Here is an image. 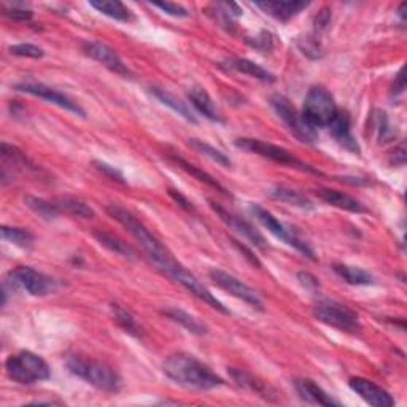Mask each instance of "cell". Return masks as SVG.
Returning <instances> with one entry per match:
<instances>
[{"label":"cell","instance_id":"cell-42","mask_svg":"<svg viewBox=\"0 0 407 407\" xmlns=\"http://www.w3.org/2000/svg\"><path fill=\"white\" fill-rule=\"evenodd\" d=\"M169 195H171V197L173 199V201L182 205L185 210H188V212L195 210V205H193V202H190L188 199H186V197L182 195V193H178V191H176V190H169Z\"/></svg>","mask_w":407,"mask_h":407},{"label":"cell","instance_id":"cell-38","mask_svg":"<svg viewBox=\"0 0 407 407\" xmlns=\"http://www.w3.org/2000/svg\"><path fill=\"white\" fill-rule=\"evenodd\" d=\"M298 48L304 53L306 56L309 57H312V59H319V57H321V47H320V43L316 42V38L314 37H302L298 40Z\"/></svg>","mask_w":407,"mask_h":407},{"label":"cell","instance_id":"cell-2","mask_svg":"<svg viewBox=\"0 0 407 407\" xmlns=\"http://www.w3.org/2000/svg\"><path fill=\"white\" fill-rule=\"evenodd\" d=\"M66 365L69 371L75 374L76 377L86 380L88 384L103 391H118L121 389V377L112 366L103 361L89 360L80 355L69 357Z\"/></svg>","mask_w":407,"mask_h":407},{"label":"cell","instance_id":"cell-44","mask_svg":"<svg viewBox=\"0 0 407 407\" xmlns=\"http://www.w3.org/2000/svg\"><path fill=\"white\" fill-rule=\"evenodd\" d=\"M5 15L10 16L13 19H30L32 18V13L29 10H24V8H16V6H13L11 10H5Z\"/></svg>","mask_w":407,"mask_h":407},{"label":"cell","instance_id":"cell-39","mask_svg":"<svg viewBox=\"0 0 407 407\" xmlns=\"http://www.w3.org/2000/svg\"><path fill=\"white\" fill-rule=\"evenodd\" d=\"M153 6H156L161 11L167 13V15L171 16H176V18H186L190 16L188 10L185 8V6L178 5V4H172V2H153Z\"/></svg>","mask_w":407,"mask_h":407},{"label":"cell","instance_id":"cell-7","mask_svg":"<svg viewBox=\"0 0 407 407\" xmlns=\"http://www.w3.org/2000/svg\"><path fill=\"white\" fill-rule=\"evenodd\" d=\"M5 285L11 290H23L30 296H47L56 292L57 282L34 268L18 266L6 275Z\"/></svg>","mask_w":407,"mask_h":407},{"label":"cell","instance_id":"cell-40","mask_svg":"<svg viewBox=\"0 0 407 407\" xmlns=\"http://www.w3.org/2000/svg\"><path fill=\"white\" fill-rule=\"evenodd\" d=\"M94 166L112 180H116V182H120V183H126L125 178H122V173L120 171H116L113 166H110L107 163H101V161H94Z\"/></svg>","mask_w":407,"mask_h":407},{"label":"cell","instance_id":"cell-25","mask_svg":"<svg viewBox=\"0 0 407 407\" xmlns=\"http://www.w3.org/2000/svg\"><path fill=\"white\" fill-rule=\"evenodd\" d=\"M226 66L229 69L236 70V72H241L245 74L248 76H253L256 80H261V81H275V76L268 72L266 69H263L261 66H258L253 61L250 59H241V57H232V59L226 61Z\"/></svg>","mask_w":407,"mask_h":407},{"label":"cell","instance_id":"cell-6","mask_svg":"<svg viewBox=\"0 0 407 407\" xmlns=\"http://www.w3.org/2000/svg\"><path fill=\"white\" fill-rule=\"evenodd\" d=\"M336 112H338V107H336L331 93L321 86H314L306 96L301 115L307 125L316 131L320 127H328Z\"/></svg>","mask_w":407,"mask_h":407},{"label":"cell","instance_id":"cell-4","mask_svg":"<svg viewBox=\"0 0 407 407\" xmlns=\"http://www.w3.org/2000/svg\"><path fill=\"white\" fill-rule=\"evenodd\" d=\"M159 270H163L166 275H169L172 280H176L177 283H180L185 290H188V292L196 296L197 299H201L207 304L212 306L213 309L219 310L222 314H229V310L226 309L222 302H219L215 296H213L204 283L197 279L195 274H191L188 269L183 268L182 264H178L173 258H171V255L164 258V260H161L159 263L154 264Z\"/></svg>","mask_w":407,"mask_h":407},{"label":"cell","instance_id":"cell-33","mask_svg":"<svg viewBox=\"0 0 407 407\" xmlns=\"http://www.w3.org/2000/svg\"><path fill=\"white\" fill-rule=\"evenodd\" d=\"M2 239L16 247L30 248L34 245V234L24 228H15V226H2Z\"/></svg>","mask_w":407,"mask_h":407},{"label":"cell","instance_id":"cell-8","mask_svg":"<svg viewBox=\"0 0 407 407\" xmlns=\"http://www.w3.org/2000/svg\"><path fill=\"white\" fill-rule=\"evenodd\" d=\"M234 144L237 148H241V150L256 153V154H260V156L273 159L275 161V163H280L283 166L294 167V169H299L302 172L319 173V171L314 169L312 166L306 164L304 161L296 158L293 153H290L288 150H285V148H282L279 145L269 144V142H263L258 139H237Z\"/></svg>","mask_w":407,"mask_h":407},{"label":"cell","instance_id":"cell-47","mask_svg":"<svg viewBox=\"0 0 407 407\" xmlns=\"http://www.w3.org/2000/svg\"><path fill=\"white\" fill-rule=\"evenodd\" d=\"M403 72H404L403 69L399 70L398 75H396V81H395V85H393L391 93L395 94V96H398V94L404 93V89H406V83H404V76H403Z\"/></svg>","mask_w":407,"mask_h":407},{"label":"cell","instance_id":"cell-23","mask_svg":"<svg viewBox=\"0 0 407 407\" xmlns=\"http://www.w3.org/2000/svg\"><path fill=\"white\" fill-rule=\"evenodd\" d=\"M150 91L161 103H164V105L172 108L173 112L178 113L180 116H183L186 121L197 122V118H196V115L193 113V110L186 105V102L180 101L176 94H172V93L167 91V89L159 88V86H151Z\"/></svg>","mask_w":407,"mask_h":407},{"label":"cell","instance_id":"cell-17","mask_svg":"<svg viewBox=\"0 0 407 407\" xmlns=\"http://www.w3.org/2000/svg\"><path fill=\"white\" fill-rule=\"evenodd\" d=\"M329 132H331L333 137L339 142V144L347 148L348 151L352 153H360V145L358 142L355 140L350 131V116L344 110H339L333 116V120L329 121Z\"/></svg>","mask_w":407,"mask_h":407},{"label":"cell","instance_id":"cell-13","mask_svg":"<svg viewBox=\"0 0 407 407\" xmlns=\"http://www.w3.org/2000/svg\"><path fill=\"white\" fill-rule=\"evenodd\" d=\"M210 279L217 283L219 288H223L224 292H228L231 296H234L237 299H242L243 302H247L251 307H255L258 310H263V301L253 288L248 287L247 283H243L242 280H239L237 277H234L229 273H226L223 269H212Z\"/></svg>","mask_w":407,"mask_h":407},{"label":"cell","instance_id":"cell-36","mask_svg":"<svg viewBox=\"0 0 407 407\" xmlns=\"http://www.w3.org/2000/svg\"><path fill=\"white\" fill-rule=\"evenodd\" d=\"M2 156L5 159L11 161V163L15 166L21 167V169H34V164L30 163L29 158L25 156L21 150H18L16 147H11L8 144H2Z\"/></svg>","mask_w":407,"mask_h":407},{"label":"cell","instance_id":"cell-24","mask_svg":"<svg viewBox=\"0 0 407 407\" xmlns=\"http://www.w3.org/2000/svg\"><path fill=\"white\" fill-rule=\"evenodd\" d=\"M269 193H270V196H273L274 199H277V201H280V202L299 207V209H304V210H312L314 209L312 201H310V199L306 195H302V193L298 191V190L290 188V186L277 185V186H273Z\"/></svg>","mask_w":407,"mask_h":407},{"label":"cell","instance_id":"cell-45","mask_svg":"<svg viewBox=\"0 0 407 407\" xmlns=\"http://www.w3.org/2000/svg\"><path fill=\"white\" fill-rule=\"evenodd\" d=\"M232 242H234V245H236V247H237L239 250H241V251H242V253H243V256H245V258H247V260H248V261H250L251 264H253V266H256V268H261V263H260V260H258V258H256V256H255L253 253H251V251H250V250H248L247 247H245V245H242V243H239L237 241H232Z\"/></svg>","mask_w":407,"mask_h":407},{"label":"cell","instance_id":"cell-19","mask_svg":"<svg viewBox=\"0 0 407 407\" xmlns=\"http://www.w3.org/2000/svg\"><path fill=\"white\" fill-rule=\"evenodd\" d=\"M316 196H319L321 201H325L326 204L338 207L340 210L353 212V213H363L366 212V207L357 201L353 196L347 195L344 191L339 190H329V188H320L316 190Z\"/></svg>","mask_w":407,"mask_h":407},{"label":"cell","instance_id":"cell-20","mask_svg":"<svg viewBox=\"0 0 407 407\" xmlns=\"http://www.w3.org/2000/svg\"><path fill=\"white\" fill-rule=\"evenodd\" d=\"M188 98L191 105L195 107L199 113H201L204 118H207L212 122H223L222 115H219L218 108L213 103L210 94L205 91L202 86H191L188 91Z\"/></svg>","mask_w":407,"mask_h":407},{"label":"cell","instance_id":"cell-1","mask_svg":"<svg viewBox=\"0 0 407 407\" xmlns=\"http://www.w3.org/2000/svg\"><path fill=\"white\" fill-rule=\"evenodd\" d=\"M163 371L173 382L199 390H212L223 385V379L217 376L209 366L186 353L171 355L164 361Z\"/></svg>","mask_w":407,"mask_h":407},{"label":"cell","instance_id":"cell-34","mask_svg":"<svg viewBox=\"0 0 407 407\" xmlns=\"http://www.w3.org/2000/svg\"><path fill=\"white\" fill-rule=\"evenodd\" d=\"M59 210H64L70 213L74 217H81V218H93L94 217V210L89 207L86 202L80 201L76 197H59L56 201Z\"/></svg>","mask_w":407,"mask_h":407},{"label":"cell","instance_id":"cell-37","mask_svg":"<svg viewBox=\"0 0 407 407\" xmlns=\"http://www.w3.org/2000/svg\"><path fill=\"white\" fill-rule=\"evenodd\" d=\"M10 53L15 56H21V57H34V59H38V57L45 56V51L34 43L13 45V47H10Z\"/></svg>","mask_w":407,"mask_h":407},{"label":"cell","instance_id":"cell-41","mask_svg":"<svg viewBox=\"0 0 407 407\" xmlns=\"http://www.w3.org/2000/svg\"><path fill=\"white\" fill-rule=\"evenodd\" d=\"M329 19H331V11H329L328 8H323L315 18V29L316 30L325 29L329 23Z\"/></svg>","mask_w":407,"mask_h":407},{"label":"cell","instance_id":"cell-31","mask_svg":"<svg viewBox=\"0 0 407 407\" xmlns=\"http://www.w3.org/2000/svg\"><path fill=\"white\" fill-rule=\"evenodd\" d=\"M24 204L29 207V209L47 222H51L55 219L57 215H59V207H57L56 202H50L47 199L37 197V196H25L24 197Z\"/></svg>","mask_w":407,"mask_h":407},{"label":"cell","instance_id":"cell-15","mask_svg":"<svg viewBox=\"0 0 407 407\" xmlns=\"http://www.w3.org/2000/svg\"><path fill=\"white\" fill-rule=\"evenodd\" d=\"M348 385H350V389L357 393V395H360V398H363L367 404L374 407L395 406V399H393L390 393L384 390L382 386L371 382V380L363 377H352L348 380Z\"/></svg>","mask_w":407,"mask_h":407},{"label":"cell","instance_id":"cell-9","mask_svg":"<svg viewBox=\"0 0 407 407\" xmlns=\"http://www.w3.org/2000/svg\"><path fill=\"white\" fill-rule=\"evenodd\" d=\"M314 315L316 320L325 323L328 326L338 328L340 331L358 333L361 329L358 315L352 309L336 301H320L314 306Z\"/></svg>","mask_w":407,"mask_h":407},{"label":"cell","instance_id":"cell-29","mask_svg":"<svg viewBox=\"0 0 407 407\" xmlns=\"http://www.w3.org/2000/svg\"><path fill=\"white\" fill-rule=\"evenodd\" d=\"M333 269L340 279H344L347 283H350V285H371L374 282L372 275L366 273L365 269L345 266V264H334Z\"/></svg>","mask_w":407,"mask_h":407},{"label":"cell","instance_id":"cell-10","mask_svg":"<svg viewBox=\"0 0 407 407\" xmlns=\"http://www.w3.org/2000/svg\"><path fill=\"white\" fill-rule=\"evenodd\" d=\"M251 212L255 213L258 222H260L264 228L270 232V234H274L277 239H280V241H283L285 243L292 245L293 248L301 251L302 255L310 258V260H315L314 250L310 248V245L304 241V239H301L298 236V232H296L293 228L283 224L280 219H277L273 213L268 212L266 209H263V207L260 205H251Z\"/></svg>","mask_w":407,"mask_h":407},{"label":"cell","instance_id":"cell-22","mask_svg":"<svg viewBox=\"0 0 407 407\" xmlns=\"http://www.w3.org/2000/svg\"><path fill=\"white\" fill-rule=\"evenodd\" d=\"M255 5L279 21H288L309 6L307 2H292V0L288 2H256Z\"/></svg>","mask_w":407,"mask_h":407},{"label":"cell","instance_id":"cell-30","mask_svg":"<svg viewBox=\"0 0 407 407\" xmlns=\"http://www.w3.org/2000/svg\"><path fill=\"white\" fill-rule=\"evenodd\" d=\"M94 237L98 239V242L103 247L108 248L110 251H115V253L122 255L126 258H135V250L127 245L126 242H122L120 237H116L113 234H110L107 231H94Z\"/></svg>","mask_w":407,"mask_h":407},{"label":"cell","instance_id":"cell-18","mask_svg":"<svg viewBox=\"0 0 407 407\" xmlns=\"http://www.w3.org/2000/svg\"><path fill=\"white\" fill-rule=\"evenodd\" d=\"M229 376L232 377V380H234L237 385H241V386H243V389L256 393L258 396H263L266 399H275L277 398V393L273 386L266 382H263V380L255 377L253 374H250L245 369L229 367Z\"/></svg>","mask_w":407,"mask_h":407},{"label":"cell","instance_id":"cell-43","mask_svg":"<svg viewBox=\"0 0 407 407\" xmlns=\"http://www.w3.org/2000/svg\"><path fill=\"white\" fill-rule=\"evenodd\" d=\"M298 279L299 282L304 285L306 288H310V290H315V288H319V280L315 279V277L312 274H309V273H299L298 274Z\"/></svg>","mask_w":407,"mask_h":407},{"label":"cell","instance_id":"cell-3","mask_svg":"<svg viewBox=\"0 0 407 407\" xmlns=\"http://www.w3.org/2000/svg\"><path fill=\"white\" fill-rule=\"evenodd\" d=\"M107 212L110 217L116 219L122 228H126L129 234H131L135 241L142 245V248L145 250V253L148 255V258H150L153 264H156L161 260H164V258L169 256L167 250L158 242V239L154 237L151 232L145 228V224L140 223L131 212H127L126 209H122V207L116 205V204L107 205Z\"/></svg>","mask_w":407,"mask_h":407},{"label":"cell","instance_id":"cell-32","mask_svg":"<svg viewBox=\"0 0 407 407\" xmlns=\"http://www.w3.org/2000/svg\"><path fill=\"white\" fill-rule=\"evenodd\" d=\"M112 314H113V319L115 321L118 323V326L122 329V331H126L127 334L134 336V338H140L142 336V328L137 323V320L134 319V315L126 310L120 304H112Z\"/></svg>","mask_w":407,"mask_h":407},{"label":"cell","instance_id":"cell-27","mask_svg":"<svg viewBox=\"0 0 407 407\" xmlns=\"http://www.w3.org/2000/svg\"><path fill=\"white\" fill-rule=\"evenodd\" d=\"M89 5L98 10L99 13H102V15L116 19V21L129 23L134 19L132 13L129 11L121 2H113V0H91Z\"/></svg>","mask_w":407,"mask_h":407},{"label":"cell","instance_id":"cell-14","mask_svg":"<svg viewBox=\"0 0 407 407\" xmlns=\"http://www.w3.org/2000/svg\"><path fill=\"white\" fill-rule=\"evenodd\" d=\"M81 48L89 57H93L94 61L101 62L102 66H105L107 69L112 70V72L122 76L131 75V72H129V69L126 67V64L122 62L118 53H116L113 48H110L108 45L102 42H83Z\"/></svg>","mask_w":407,"mask_h":407},{"label":"cell","instance_id":"cell-5","mask_svg":"<svg viewBox=\"0 0 407 407\" xmlns=\"http://www.w3.org/2000/svg\"><path fill=\"white\" fill-rule=\"evenodd\" d=\"M5 371L18 384L30 385L38 380L50 379V366L47 361L32 352H19L5 361Z\"/></svg>","mask_w":407,"mask_h":407},{"label":"cell","instance_id":"cell-35","mask_svg":"<svg viewBox=\"0 0 407 407\" xmlns=\"http://www.w3.org/2000/svg\"><path fill=\"white\" fill-rule=\"evenodd\" d=\"M190 147L195 148L196 151L205 154V156H209L212 161H215L217 164L219 166H224V167H229L231 166V159L226 156L223 151L217 150L215 147H212L209 144H205L204 140H199V139H190Z\"/></svg>","mask_w":407,"mask_h":407},{"label":"cell","instance_id":"cell-48","mask_svg":"<svg viewBox=\"0 0 407 407\" xmlns=\"http://www.w3.org/2000/svg\"><path fill=\"white\" fill-rule=\"evenodd\" d=\"M404 161H406V148L404 144H401L395 151V164H404Z\"/></svg>","mask_w":407,"mask_h":407},{"label":"cell","instance_id":"cell-26","mask_svg":"<svg viewBox=\"0 0 407 407\" xmlns=\"http://www.w3.org/2000/svg\"><path fill=\"white\" fill-rule=\"evenodd\" d=\"M163 314L167 316V319H171L172 321L178 323V325H182L185 329H188L190 333L193 334H197V336H202L207 333V328L204 323L199 321L196 316L190 315L188 312H185L182 309H177V307H167L163 310Z\"/></svg>","mask_w":407,"mask_h":407},{"label":"cell","instance_id":"cell-46","mask_svg":"<svg viewBox=\"0 0 407 407\" xmlns=\"http://www.w3.org/2000/svg\"><path fill=\"white\" fill-rule=\"evenodd\" d=\"M219 8H222L224 13H228L229 16H241L242 15V10L239 8L237 4H232V2H223V4H218Z\"/></svg>","mask_w":407,"mask_h":407},{"label":"cell","instance_id":"cell-28","mask_svg":"<svg viewBox=\"0 0 407 407\" xmlns=\"http://www.w3.org/2000/svg\"><path fill=\"white\" fill-rule=\"evenodd\" d=\"M171 158H172L173 161H176V164H177L178 167H182V169H183L186 173H190V176H191L193 178H197L199 182H202V183H205V185L212 186V188L222 191L223 195H228V191H226L224 186H223L222 183H219V182H217V178H213V177L210 176V173H207V172H204L202 169H199L197 166L190 163V161H186V159L182 158V156H178V154H171Z\"/></svg>","mask_w":407,"mask_h":407},{"label":"cell","instance_id":"cell-16","mask_svg":"<svg viewBox=\"0 0 407 407\" xmlns=\"http://www.w3.org/2000/svg\"><path fill=\"white\" fill-rule=\"evenodd\" d=\"M210 207L217 212V215L223 219V222L229 226V228L236 229L239 234H242L248 242H251L258 248H266V239L258 231L253 224H250L247 219L234 215V213L223 209L222 205H217L215 202H210Z\"/></svg>","mask_w":407,"mask_h":407},{"label":"cell","instance_id":"cell-11","mask_svg":"<svg viewBox=\"0 0 407 407\" xmlns=\"http://www.w3.org/2000/svg\"><path fill=\"white\" fill-rule=\"evenodd\" d=\"M270 105L275 110V113L280 116V120L285 122V126L292 131L296 137L304 144H314L316 140V131L310 127L302 115L296 110L292 102H290L285 96L274 94L270 98Z\"/></svg>","mask_w":407,"mask_h":407},{"label":"cell","instance_id":"cell-12","mask_svg":"<svg viewBox=\"0 0 407 407\" xmlns=\"http://www.w3.org/2000/svg\"><path fill=\"white\" fill-rule=\"evenodd\" d=\"M15 88H16V91H19V93L35 96V98H40V99L47 101L50 103H55V105L67 110V112H70V113L85 116V110H83L75 101L70 99L69 96H66L64 93L57 91V89H55V88L43 85V83L23 81V83H18Z\"/></svg>","mask_w":407,"mask_h":407},{"label":"cell","instance_id":"cell-21","mask_svg":"<svg viewBox=\"0 0 407 407\" xmlns=\"http://www.w3.org/2000/svg\"><path fill=\"white\" fill-rule=\"evenodd\" d=\"M296 391L299 393V396L312 404H320V406H339L338 401L328 395V393L321 389V386L316 385L314 380L310 379H298L294 382Z\"/></svg>","mask_w":407,"mask_h":407}]
</instances>
